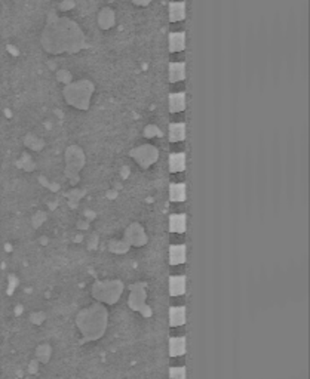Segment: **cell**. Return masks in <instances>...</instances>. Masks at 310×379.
Masks as SVG:
<instances>
[{
	"mask_svg": "<svg viewBox=\"0 0 310 379\" xmlns=\"http://www.w3.org/2000/svg\"><path fill=\"white\" fill-rule=\"evenodd\" d=\"M79 328L83 334L91 335L92 338H96L102 334V329L106 326V312L102 307L95 305L91 310L83 311L79 315Z\"/></svg>",
	"mask_w": 310,
	"mask_h": 379,
	"instance_id": "1",
	"label": "cell"
},
{
	"mask_svg": "<svg viewBox=\"0 0 310 379\" xmlns=\"http://www.w3.org/2000/svg\"><path fill=\"white\" fill-rule=\"evenodd\" d=\"M89 93H91V89H85V86L80 83V85H76V86H70L67 90H66V95H67V99L69 102L77 105V107H83L86 105L88 99H89Z\"/></svg>",
	"mask_w": 310,
	"mask_h": 379,
	"instance_id": "2",
	"label": "cell"
},
{
	"mask_svg": "<svg viewBox=\"0 0 310 379\" xmlns=\"http://www.w3.org/2000/svg\"><path fill=\"white\" fill-rule=\"evenodd\" d=\"M122 286L120 283H104L102 286H99L96 290L94 289V293L102 299V301H107V302H115L119 295H120Z\"/></svg>",
	"mask_w": 310,
	"mask_h": 379,
	"instance_id": "3",
	"label": "cell"
},
{
	"mask_svg": "<svg viewBox=\"0 0 310 379\" xmlns=\"http://www.w3.org/2000/svg\"><path fill=\"white\" fill-rule=\"evenodd\" d=\"M169 324L172 328L184 326L186 324V308L184 305H177L169 310Z\"/></svg>",
	"mask_w": 310,
	"mask_h": 379,
	"instance_id": "4",
	"label": "cell"
},
{
	"mask_svg": "<svg viewBox=\"0 0 310 379\" xmlns=\"http://www.w3.org/2000/svg\"><path fill=\"white\" fill-rule=\"evenodd\" d=\"M186 246L184 245H174L169 249V261L172 265H184L186 262Z\"/></svg>",
	"mask_w": 310,
	"mask_h": 379,
	"instance_id": "5",
	"label": "cell"
},
{
	"mask_svg": "<svg viewBox=\"0 0 310 379\" xmlns=\"http://www.w3.org/2000/svg\"><path fill=\"white\" fill-rule=\"evenodd\" d=\"M169 292L172 296H181L186 292V276H172L169 279Z\"/></svg>",
	"mask_w": 310,
	"mask_h": 379,
	"instance_id": "6",
	"label": "cell"
},
{
	"mask_svg": "<svg viewBox=\"0 0 310 379\" xmlns=\"http://www.w3.org/2000/svg\"><path fill=\"white\" fill-rule=\"evenodd\" d=\"M186 353V338L184 336H174L169 341V354L171 357H183Z\"/></svg>",
	"mask_w": 310,
	"mask_h": 379,
	"instance_id": "7",
	"label": "cell"
},
{
	"mask_svg": "<svg viewBox=\"0 0 310 379\" xmlns=\"http://www.w3.org/2000/svg\"><path fill=\"white\" fill-rule=\"evenodd\" d=\"M169 230L172 233L183 234L186 231V215H183V213L172 215L171 220H169Z\"/></svg>",
	"mask_w": 310,
	"mask_h": 379,
	"instance_id": "8",
	"label": "cell"
},
{
	"mask_svg": "<svg viewBox=\"0 0 310 379\" xmlns=\"http://www.w3.org/2000/svg\"><path fill=\"white\" fill-rule=\"evenodd\" d=\"M184 107H186V95L183 92H178L169 96V110L172 113H178L184 110Z\"/></svg>",
	"mask_w": 310,
	"mask_h": 379,
	"instance_id": "9",
	"label": "cell"
},
{
	"mask_svg": "<svg viewBox=\"0 0 310 379\" xmlns=\"http://www.w3.org/2000/svg\"><path fill=\"white\" fill-rule=\"evenodd\" d=\"M169 168L172 172H181L186 168V156L183 153H175L169 157Z\"/></svg>",
	"mask_w": 310,
	"mask_h": 379,
	"instance_id": "10",
	"label": "cell"
},
{
	"mask_svg": "<svg viewBox=\"0 0 310 379\" xmlns=\"http://www.w3.org/2000/svg\"><path fill=\"white\" fill-rule=\"evenodd\" d=\"M186 76V67L183 63H174L169 67V80L171 82H181Z\"/></svg>",
	"mask_w": 310,
	"mask_h": 379,
	"instance_id": "11",
	"label": "cell"
},
{
	"mask_svg": "<svg viewBox=\"0 0 310 379\" xmlns=\"http://www.w3.org/2000/svg\"><path fill=\"white\" fill-rule=\"evenodd\" d=\"M186 136V126L183 123H174L169 126V139L174 142L183 141Z\"/></svg>",
	"mask_w": 310,
	"mask_h": 379,
	"instance_id": "12",
	"label": "cell"
},
{
	"mask_svg": "<svg viewBox=\"0 0 310 379\" xmlns=\"http://www.w3.org/2000/svg\"><path fill=\"white\" fill-rule=\"evenodd\" d=\"M184 17H186V6L183 2L172 3L169 6V18L172 21H181V20H184Z\"/></svg>",
	"mask_w": 310,
	"mask_h": 379,
	"instance_id": "13",
	"label": "cell"
},
{
	"mask_svg": "<svg viewBox=\"0 0 310 379\" xmlns=\"http://www.w3.org/2000/svg\"><path fill=\"white\" fill-rule=\"evenodd\" d=\"M184 42H186L184 33H172L169 36V47H171V50H174V52L183 50L184 45H186Z\"/></svg>",
	"mask_w": 310,
	"mask_h": 379,
	"instance_id": "14",
	"label": "cell"
},
{
	"mask_svg": "<svg viewBox=\"0 0 310 379\" xmlns=\"http://www.w3.org/2000/svg\"><path fill=\"white\" fill-rule=\"evenodd\" d=\"M169 197L172 201H184L186 200V185L184 184H174L169 188Z\"/></svg>",
	"mask_w": 310,
	"mask_h": 379,
	"instance_id": "15",
	"label": "cell"
},
{
	"mask_svg": "<svg viewBox=\"0 0 310 379\" xmlns=\"http://www.w3.org/2000/svg\"><path fill=\"white\" fill-rule=\"evenodd\" d=\"M186 367L184 366H174L169 369V376L168 379H186Z\"/></svg>",
	"mask_w": 310,
	"mask_h": 379,
	"instance_id": "16",
	"label": "cell"
}]
</instances>
